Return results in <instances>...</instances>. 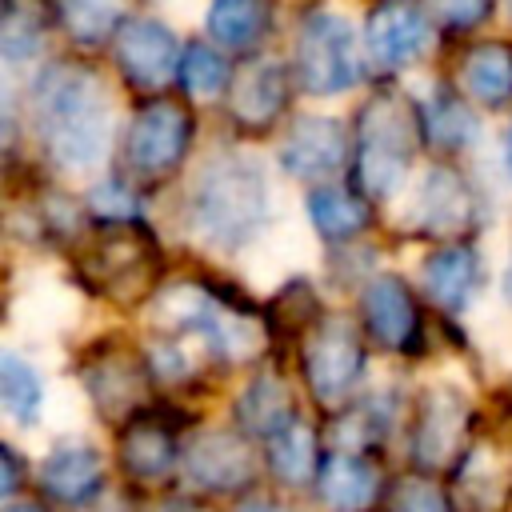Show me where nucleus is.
I'll return each instance as SVG.
<instances>
[{
	"label": "nucleus",
	"instance_id": "f257e3e1",
	"mask_svg": "<svg viewBox=\"0 0 512 512\" xmlns=\"http://www.w3.org/2000/svg\"><path fill=\"white\" fill-rule=\"evenodd\" d=\"M36 132L44 156L64 172H88L104 156L108 96L92 68L76 60L48 64L32 84Z\"/></svg>",
	"mask_w": 512,
	"mask_h": 512
},
{
	"label": "nucleus",
	"instance_id": "f03ea898",
	"mask_svg": "<svg viewBox=\"0 0 512 512\" xmlns=\"http://www.w3.org/2000/svg\"><path fill=\"white\" fill-rule=\"evenodd\" d=\"M424 144V112L396 88H380L356 112L352 128V180L368 200L392 196Z\"/></svg>",
	"mask_w": 512,
	"mask_h": 512
},
{
	"label": "nucleus",
	"instance_id": "7ed1b4c3",
	"mask_svg": "<svg viewBox=\"0 0 512 512\" xmlns=\"http://www.w3.org/2000/svg\"><path fill=\"white\" fill-rule=\"evenodd\" d=\"M268 220V180L248 156H216L188 200V224L212 248H244Z\"/></svg>",
	"mask_w": 512,
	"mask_h": 512
},
{
	"label": "nucleus",
	"instance_id": "20e7f679",
	"mask_svg": "<svg viewBox=\"0 0 512 512\" xmlns=\"http://www.w3.org/2000/svg\"><path fill=\"white\" fill-rule=\"evenodd\" d=\"M80 276L112 304H140L160 276V244L140 224H96L92 244L80 256Z\"/></svg>",
	"mask_w": 512,
	"mask_h": 512
},
{
	"label": "nucleus",
	"instance_id": "39448f33",
	"mask_svg": "<svg viewBox=\"0 0 512 512\" xmlns=\"http://www.w3.org/2000/svg\"><path fill=\"white\" fill-rule=\"evenodd\" d=\"M196 120L180 100L156 96L136 108L124 128V168L140 180H168L192 144Z\"/></svg>",
	"mask_w": 512,
	"mask_h": 512
},
{
	"label": "nucleus",
	"instance_id": "423d86ee",
	"mask_svg": "<svg viewBox=\"0 0 512 512\" xmlns=\"http://www.w3.org/2000/svg\"><path fill=\"white\" fill-rule=\"evenodd\" d=\"M296 76L312 96L348 92L360 80L356 32L336 12H308L296 40Z\"/></svg>",
	"mask_w": 512,
	"mask_h": 512
},
{
	"label": "nucleus",
	"instance_id": "0eeeda50",
	"mask_svg": "<svg viewBox=\"0 0 512 512\" xmlns=\"http://www.w3.org/2000/svg\"><path fill=\"white\" fill-rule=\"evenodd\" d=\"M300 368L320 404H340L364 372V344L344 316L316 320L300 348Z\"/></svg>",
	"mask_w": 512,
	"mask_h": 512
},
{
	"label": "nucleus",
	"instance_id": "6e6552de",
	"mask_svg": "<svg viewBox=\"0 0 512 512\" xmlns=\"http://www.w3.org/2000/svg\"><path fill=\"white\" fill-rule=\"evenodd\" d=\"M464 436H468V400L448 384L424 388L412 420V460L424 472H440L460 456Z\"/></svg>",
	"mask_w": 512,
	"mask_h": 512
},
{
	"label": "nucleus",
	"instance_id": "1a4fd4ad",
	"mask_svg": "<svg viewBox=\"0 0 512 512\" xmlns=\"http://www.w3.org/2000/svg\"><path fill=\"white\" fill-rule=\"evenodd\" d=\"M180 60H184V52L164 20L140 16V20H128V28L116 36L120 76L136 92H160L172 76H180Z\"/></svg>",
	"mask_w": 512,
	"mask_h": 512
},
{
	"label": "nucleus",
	"instance_id": "9d476101",
	"mask_svg": "<svg viewBox=\"0 0 512 512\" xmlns=\"http://www.w3.org/2000/svg\"><path fill=\"white\" fill-rule=\"evenodd\" d=\"M428 40H432L428 16H424V8H416L408 0H384L368 12L364 52L380 72H396V68L412 64L416 56H424Z\"/></svg>",
	"mask_w": 512,
	"mask_h": 512
},
{
	"label": "nucleus",
	"instance_id": "9b49d317",
	"mask_svg": "<svg viewBox=\"0 0 512 512\" xmlns=\"http://www.w3.org/2000/svg\"><path fill=\"white\" fill-rule=\"evenodd\" d=\"M348 152H352V140L340 120L300 116L280 144V168L296 180H328V176L344 172Z\"/></svg>",
	"mask_w": 512,
	"mask_h": 512
},
{
	"label": "nucleus",
	"instance_id": "f8f14e48",
	"mask_svg": "<svg viewBox=\"0 0 512 512\" xmlns=\"http://www.w3.org/2000/svg\"><path fill=\"white\" fill-rule=\"evenodd\" d=\"M224 96L236 128L268 132L288 104V72L276 60H248L244 68L232 72V84Z\"/></svg>",
	"mask_w": 512,
	"mask_h": 512
},
{
	"label": "nucleus",
	"instance_id": "ddd939ff",
	"mask_svg": "<svg viewBox=\"0 0 512 512\" xmlns=\"http://www.w3.org/2000/svg\"><path fill=\"white\" fill-rule=\"evenodd\" d=\"M412 220L424 236H464L476 224V196L468 180L448 164L428 168L412 204Z\"/></svg>",
	"mask_w": 512,
	"mask_h": 512
},
{
	"label": "nucleus",
	"instance_id": "4468645a",
	"mask_svg": "<svg viewBox=\"0 0 512 512\" xmlns=\"http://www.w3.org/2000/svg\"><path fill=\"white\" fill-rule=\"evenodd\" d=\"M360 316L380 348L412 352L420 340V308L400 276H376L360 296Z\"/></svg>",
	"mask_w": 512,
	"mask_h": 512
},
{
	"label": "nucleus",
	"instance_id": "2eb2a0df",
	"mask_svg": "<svg viewBox=\"0 0 512 512\" xmlns=\"http://www.w3.org/2000/svg\"><path fill=\"white\" fill-rule=\"evenodd\" d=\"M184 476L204 492H236L252 480V452L236 432L208 428L188 444Z\"/></svg>",
	"mask_w": 512,
	"mask_h": 512
},
{
	"label": "nucleus",
	"instance_id": "dca6fc26",
	"mask_svg": "<svg viewBox=\"0 0 512 512\" xmlns=\"http://www.w3.org/2000/svg\"><path fill=\"white\" fill-rule=\"evenodd\" d=\"M144 368L124 356V352H100L88 368H84V388L92 396V404H100L104 416H124L144 400Z\"/></svg>",
	"mask_w": 512,
	"mask_h": 512
},
{
	"label": "nucleus",
	"instance_id": "f3484780",
	"mask_svg": "<svg viewBox=\"0 0 512 512\" xmlns=\"http://www.w3.org/2000/svg\"><path fill=\"white\" fill-rule=\"evenodd\" d=\"M120 464L136 480H164L176 464V436L156 416H132L120 432Z\"/></svg>",
	"mask_w": 512,
	"mask_h": 512
},
{
	"label": "nucleus",
	"instance_id": "a211bd4d",
	"mask_svg": "<svg viewBox=\"0 0 512 512\" xmlns=\"http://www.w3.org/2000/svg\"><path fill=\"white\" fill-rule=\"evenodd\" d=\"M316 492L336 512H364L376 500V472L356 452H332L320 460Z\"/></svg>",
	"mask_w": 512,
	"mask_h": 512
},
{
	"label": "nucleus",
	"instance_id": "6ab92c4d",
	"mask_svg": "<svg viewBox=\"0 0 512 512\" xmlns=\"http://www.w3.org/2000/svg\"><path fill=\"white\" fill-rule=\"evenodd\" d=\"M40 484L64 504H84L100 488V456L88 444H60L40 464Z\"/></svg>",
	"mask_w": 512,
	"mask_h": 512
},
{
	"label": "nucleus",
	"instance_id": "aec40b11",
	"mask_svg": "<svg viewBox=\"0 0 512 512\" xmlns=\"http://www.w3.org/2000/svg\"><path fill=\"white\" fill-rule=\"evenodd\" d=\"M136 0H56V20L64 36L80 48H100L128 28Z\"/></svg>",
	"mask_w": 512,
	"mask_h": 512
},
{
	"label": "nucleus",
	"instance_id": "412c9836",
	"mask_svg": "<svg viewBox=\"0 0 512 512\" xmlns=\"http://www.w3.org/2000/svg\"><path fill=\"white\" fill-rule=\"evenodd\" d=\"M476 280H480V260L464 244H448L424 260V288L448 312H460L472 300Z\"/></svg>",
	"mask_w": 512,
	"mask_h": 512
},
{
	"label": "nucleus",
	"instance_id": "4be33fe9",
	"mask_svg": "<svg viewBox=\"0 0 512 512\" xmlns=\"http://www.w3.org/2000/svg\"><path fill=\"white\" fill-rule=\"evenodd\" d=\"M460 76H464V88L476 104L504 108L512 96V48L500 40H480L476 48H468Z\"/></svg>",
	"mask_w": 512,
	"mask_h": 512
},
{
	"label": "nucleus",
	"instance_id": "5701e85b",
	"mask_svg": "<svg viewBox=\"0 0 512 512\" xmlns=\"http://www.w3.org/2000/svg\"><path fill=\"white\" fill-rule=\"evenodd\" d=\"M308 220L324 240H356L372 224V208L352 188H312L308 192Z\"/></svg>",
	"mask_w": 512,
	"mask_h": 512
},
{
	"label": "nucleus",
	"instance_id": "b1692460",
	"mask_svg": "<svg viewBox=\"0 0 512 512\" xmlns=\"http://www.w3.org/2000/svg\"><path fill=\"white\" fill-rule=\"evenodd\" d=\"M320 444H316V432L308 420L292 416L280 432L268 436V464L276 472V480L284 484H308L320 476Z\"/></svg>",
	"mask_w": 512,
	"mask_h": 512
},
{
	"label": "nucleus",
	"instance_id": "393cba45",
	"mask_svg": "<svg viewBox=\"0 0 512 512\" xmlns=\"http://www.w3.org/2000/svg\"><path fill=\"white\" fill-rule=\"evenodd\" d=\"M268 24H272V0H212V8H208L212 40L232 52L260 44Z\"/></svg>",
	"mask_w": 512,
	"mask_h": 512
},
{
	"label": "nucleus",
	"instance_id": "a878e982",
	"mask_svg": "<svg viewBox=\"0 0 512 512\" xmlns=\"http://www.w3.org/2000/svg\"><path fill=\"white\" fill-rule=\"evenodd\" d=\"M236 416H240V424H244L248 432H256V436H272V432H280L296 412H292V396H288V388H284L276 376H256V380L240 392V400H236Z\"/></svg>",
	"mask_w": 512,
	"mask_h": 512
},
{
	"label": "nucleus",
	"instance_id": "bb28decb",
	"mask_svg": "<svg viewBox=\"0 0 512 512\" xmlns=\"http://www.w3.org/2000/svg\"><path fill=\"white\" fill-rule=\"evenodd\" d=\"M0 400H4V412L16 424H36L40 420L44 384H40L36 368L28 360H20L16 352H4L0 356Z\"/></svg>",
	"mask_w": 512,
	"mask_h": 512
},
{
	"label": "nucleus",
	"instance_id": "cd10ccee",
	"mask_svg": "<svg viewBox=\"0 0 512 512\" xmlns=\"http://www.w3.org/2000/svg\"><path fill=\"white\" fill-rule=\"evenodd\" d=\"M424 112V136L440 148H464L476 140V120L464 108L460 96H452V88H436L428 104H420Z\"/></svg>",
	"mask_w": 512,
	"mask_h": 512
},
{
	"label": "nucleus",
	"instance_id": "c85d7f7f",
	"mask_svg": "<svg viewBox=\"0 0 512 512\" xmlns=\"http://www.w3.org/2000/svg\"><path fill=\"white\" fill-rule=\"evenodd\" d=\"M180 84L188 96H220L232 84V68L216 48L192 40L184 48V60H180Z\"/></svg>",
	"mask_w": 512,
	"mask_h": 512
},
{
	"label": "nucleus",
	"instance_id": "c756f323",
	"mask_svg": "<svg viewBox=\"0 0 512 512\" xmlns=\"http://www.w3.org/2000/svg\"><path fill=\"white\" fill-rule=\"evenodd\" d=\"M40 16L32 8H24L20 0H4V28H0V48L12 64L28 60L40 48Z\"/></svg>",
	"mask_w": 512,
	"mask_h": 512
},
{
	"label": "nucleus",
	"instance_id": "7c9ffc66",
	"mask_svg": "<svg viewBox=\"0 0 512 512\" xmlns=\"http://www.w3.org/2000/svg\"><path fill=\"white\" fill-rule=\"evenodd\" d=\"M92 212H96V224H128V220H140V204L132 196L128 184L120 180H104L100 188H92Z\"/></svg>",
	"mask_w": 512,
	"mask_h": 512
},
{
	"label": "nucleus",
	"instance_id": "2f4dec72",
	"mask_svg": "<svg viewBox=\"0 0 512 512\" xmlns=\"http://www.w3.org/2000/svg\"><path fill=\"white\" fill-rule=\"evenodd\" d=\"M424 8L436 16L440 28L448 32H472L488 20L492 0H424Z\"/></svg>",
	"mask_w": 512,
	"mask_h": 512
},
{
	"label": "nucleus",
	"instance_id": "473e14b6",
	"mask_svg": "<svg viewBox=\"0 0 512 512\" xmlns=\"http://www.w3.org/2000/svg\"><path fill=\"white\" fill-rule=\"evenodd\" d=\"M392 512H448V500L436 484H424V480H408L396 488V500H392Z\"/></svg>",
	"mask_w": 512,
	"mask_h": 512
},
{
	"label": "nucleus",
	"instance_id": "72a5a7b5",
	"mask_svg": "<svg viewBox=\"0 0 512 512\" xmlns=\"http://www.w3.org/2000/svg\"><path fill=\"white\" fill-rule=\"evenodd\" d=\"M16 452L12 448H4V496H12V488H16Z\"/></svg>",
	"mask_w": 512,
	"mask_h": 512
},
{
	"label": "nucleus",
	"instance_id": "f704fd0d",
	"mask_svg": "<svg viewBox=\"0 0 512 512\" xmlns=\"http://www.w3.org/2000/svg\"><path fill=\"white\" fill-rule=\"evenodd\" d=\"M4 512H44V504H36V500H8Z\"/></svg>",
	"mask_w": 512,
	"mask_h": 512
},
{
	"label": "nucleus",
	"instance_id": "c9c22d12",
	"mask_svg": "<svg viewBox=\"0 0 512 512\" xmlns=\"http://www.w3.org/2000/svg\"><path fill=\"white\" fill-rule=\"evenodd\" d=\"M240 512H280L276 504H264V500H248V504H240Z\"/></svg>",
	"mask_w": 512,
	"mask_h": 512
},
{
	"label": "nucleus",
	"instance_id": "e433bc0d",
	"mask_svg": "<svg viewBox=\"0 0 512 512\" xmlns=\"http://www.w3.org/2000/svg\"><path fill=\"white\" fill-rule=\"evenodd\" d=\"M168 512H204V508H196V504H172Z\"/></svg>",
	"mask_w": 512,
	"mask_h": 512
},
{
	"label": "nucleus",
	"instance_id": "4c0bfd02",
	"mask_svg": "<svg viewBox=\"0 0 512 512\" xmlns=\"http://www.w3.org/2000/svg\"><path fill=\"white\" fill-rule=\"evenodd\" d=\"M504 296L512 300V264H508V276H504Z\"/></svg>",
	"mask_w": 512,
	"mask_h": 512
},
{
	"label": "nucleus",
	"instance_id": "58836bf2",
	"mask_svg": "<svg viewBox=\"0 0 512 512\" xmlns=\"http://www.w3.org/2000/svg\"><path fill=\"white\" fill-rule=\"evenodd\" d=\"M508 172H512V132H508Z\"/></svg>",
	"mask_w": 512,
	"mask_h": 512
},
{
	"label": "nucleus",
	"instance_id": "ea45409f",
	"mask_svg": "<svg viewBox=\"0 0 512 512\" xmlns=\"http://www.w3.org/2000/svg\"><path fill=\"white\" fill-rule=\"evenodd\" d=\"M504 4H508V12H512V0H504Z\"/></svg>",
	"mask_w": 512,
	"mask_h": 512
}]
</instances>
